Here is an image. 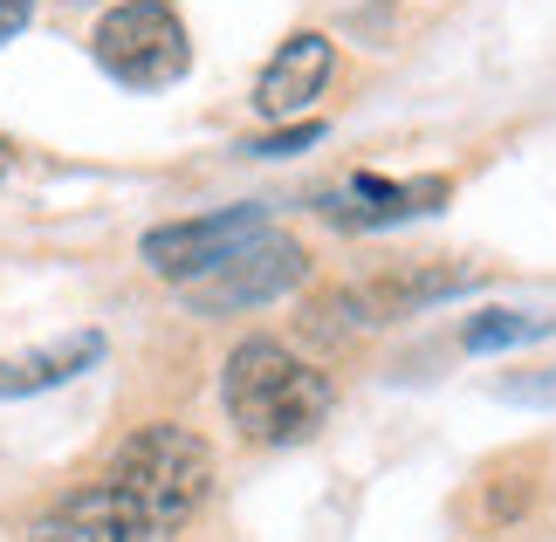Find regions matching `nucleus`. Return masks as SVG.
Masks as SVG:
<instances>
[{"instance_id": "423d86ee", "label": "nucleus", "mask_w": 556, "mask_h": 542, "mask_svg": "<svg viewBox=\"0 0 556 542\" xmlns=\"http://www.w3.org/2000/svg\"><path fill=\"white\" fill-rule=\"evenodd\" d=\"M28 542H152V529H144V515L131 508V494L97 481V488L62 494V502L35 522Z\"/></svg>"}, {"instance_id": "f03ea898", "label": "nucleus", "mask_w": 556, "mask_h": 542, "mask_svg": "<svg viewBox=\"0 0 556 542\" xmlns=\"http://www.w3.org/2000/svg\"><path fill=\"white\" fill-rule=\"evenodd\" d=\"M111 488L131 494V508L144 515L152 535H173L186 515L206 502L213 453H206L200 432H186V426H144V432H131V440L117 446Z\"/></svg>"}, {"instance_id": "20e7f679", "label": "nucleus", "mask_w": 556, "mask_h": 542, "mask_svg": "<svg viewBox=\"0 0 556 542\" xmlns=\"http://www.w3.org/2000/svg\"><path fill=\"white\" fill-rule=\"evenodd\" d=\"M303 275H309V254L295 248L289 234L262 227V234H248L220 268H206L200 281H186V302H192V310H206V316H227V310H254V302L289 295Z\"/></svg>"}, {"instance_id": "1a4fd4ad", "label": "nucleus", "mask_w": 556, "mask_h": 542, "mask_svg": "<svg viewBox=\"0 0 556 542\" xmlns=\"http://www.w3.org/2000/svg\"><path fill=\"white\" fill-rule=\"evenodd\" d=\"M97 357H103V337H97V330L62 337V343H49V351H28V357H0V399H35V392H49V385L76 378L83 364H97Z\"/></svg>"}, {"instance_id": "9d476101", "label": "nucleus", "mask_w": 556, "mask_h": 542, "mask_svg": "<svg viewBox=\"0 0 556 542\" xmlns=\"http://www.w3.org/2000/svg\"><path fill=\"white\" fill-rule=\"evenodd\" d=\"M549 330V316H516V310H481L475 323L460 330L467 351H508V343H529V337H543Z\"/></svg>"}, {"instance_id": "0eeeda50", "label": "nucleus", "mask_w": 556, "mask_h": 542, "mask_svg": "<svg viewBox=\"0 0 556 542\" xmlns=\"http://www.w3.org/2000/svg\"><path fill=\"white\" fill-rule=\"evenodd\" d=\"M440 206H446V179H371V172H357L351 186H337L324 200L337 227H399Z\"/></svg>"}, {"instance_id": "f257e3e1", "label": "nucleus", "mask_w": 556, "mask_h": 542, "mask_svg": "<svg viewBox=\"0 0 556 542\" xmlns=\"http://www.w3.org/2000/svg\"><path fill=\"white\" fill-rule=\"evenodd\" d=\"M220 399L233 412V426L262 446H295L330 419V378L309 371V364L275 337H248L241 351L227 357Z\"/></svg>"}, {"instance_id": "ddd939ff", "label": "nucleus", "mask_w": 556, "mask_h": 542, "mask_svg": "<svg viewBox=\"0 0 556 542\" xmlns=\"http://www.w3.org/2000/svg\"><path fill=\"white\" fill-rule=\"evenodd\" d=\"M28 14H35V0H0V41L28 28Z\"/></svg>"}, {"instance_id": "7ed1b4c3", "label": "nucleus", "mask_w": 556, "mask_h": 542, "mask_svg": "<svg viewBox=\"0 0 556 542\" xmlns=\"http://www.w3.org/2000/svg\"><path fill=\"white\" fill-rule=\"evenodd\" d=\"M97 62L124 90H165L192 62L186 21L165 8V0H124V8H111L97 21Z\"/></svg>"}, {"instance_id": "6e6552de", "label": "nucleus", "mask_w": 556, "mask_h": 542, "mask_svg": "<svg viewBox=\"0 0 556 542\" xmlns=\"http://www.w3.org/2000/svg\"><path fill=\"white\" fill-rule=\"evenodd\" d=\"M330 35H289L282 49H275V62L262 70V83H254V111L262 117H295V111H309L316 90L330 83Z\"/></svg>"}, {"instance_id": "f8f14e48", "label": "nucleus", "mask_w": 556, "mask_h": 542, "mask_svg": "<svg viewBox=\"0 0 556 542\" xmlns=\"http://www.w3.org/2000/svg\"><path fill=\"white\" fill-rule=\"evenodd\" d=\"M316 138H324V124H289V131H275V138H254L248 151H254V159H289V151H303Z\"/></svg>"}, {"instance_id": "9b49d317", "label": "nucleus", "mask_w": 556, "mask_h": 542, "mask_svg": "<svg viewBox=\"0 0 556 542\" xmlns=\"http://www.w3.org/2000/svg\"><path fill=\"white\" fill-rule=\"evenodd\" d=\"M495 392H502V399H516V405H556V364H543V371H516V378H502Z\"/></svg>"}, {"instance_id": "39448f33", "label": "nucleus", "mask_w": 556, "mask_h": 542, "mask_svg": "<svg viewBox=\"0 0 556 542\" xmlns=\"http://www.w3.org/2000/svg\"><path fill=\"white\" fill-rule=\"evenodd\" d=\"M268 213L262 206H227V213H206V220H173V227H152L144 234V268L165 275V281H200L206 268H220L233 248L248 241V234H262Z\"/></svg>"}]
</instances>
